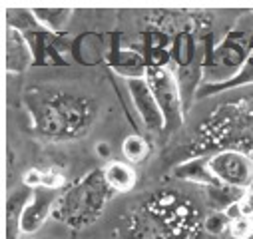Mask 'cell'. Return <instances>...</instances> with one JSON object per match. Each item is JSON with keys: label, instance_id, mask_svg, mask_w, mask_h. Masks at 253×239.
<instances>
[{"label": "cell", "instance_id": "9c48e42d", "mask_svg": "<svg viewBox=\"0 0 253 239\" xmlns=\"http://www.w3.org/2000/svg\"><path fill=\"white\" fill-rule=\"evenodd\" d=\"M32 190L34 188L24 184L8 196V201H6V239H20L22 217H24V209L30 201Z\"/></svg>", "mask_w": 253, "mask_h": 239}, {"label": "cell", "instance_id": "3957f363", "mask_svg": "<svg viewBox=\"0 0 253 239\" xmlns=\"http://www.w3.org/2000/svg\"><path fill=\"white\" fill-rule=\"evenodd\" d=\"M251 42H247L245 34H229L210 56L208 66L204 68L206 78L210 80V90H219L221 86L229 84L233 78L239 76V72L245 68V62L249 58Z\"/></svg>", "mask_w": 253, "mask_h": 239}, {"label": "cell", "instance_id": "6da1fadb", "mask_svg": "<svg viewBox=\"0 0 253 239\" xmlns=\"http://www.w3.org/2000/svg\"><path fill=\"white\" fill-rule=\"evenodd\" d=\"M26 106L34 130L50 140H74L84 136L98 116L94 100L64 90H30L26 92Z\"/></svg>", "mask_w": 253, "mask_h": 239}, {"label": "cell", "instance_id": "7a4b0ae2", "mask_svg": "<svg viewBox=\"0 0 253 239\" xmlns=\"http://www.w3.org/2000/svg\"><path fill=\"white\" fill-rule=\"evenodd\" d=\"M112 194L114 192L106 184L104 171L94 169L86 173L82 179H78L68 190H62V196L54 207L52 217L66 223L72 229H84L98 221Z\"/></svg>", "mask_w": 253, "mask_h": 239}, {"label": "cell", "instance_id": "8fae6325", "mask_svg": "<svg viewBox=\"0 0 253 239\" xmlns=\"http://www.w3.org/2000/svg\"><path fill=\"white\" fill-rule=\"evenodd\" d=\"M175 175L181 179H187V182H194L206 188H213L217 186V182L213 179L210 167H208V159H192V161H183L175 167Z\"/></svg>", "mask_w": 253, "mask_h": 239}, {"label": "cell", "instance_id": "277c9868", "mask_svg": "<svg viewBox=\"0 0 253 239\" xmlns=\"http://www.w3.org/2000/svg\"><path fill=\"white\" fill-rule=\"evenodd\" d=\"M144 78L148 80L154 98L162 110L166 132H177L183 126V116H185L183 92L177 78L166 66H146Z\"/></svg>", "mask_w": 253, "mask_h": 239}, {"label": "cell", "instance_id": "9a60e30c", "mask_svg": "<svg viewBox=\"0 0 253 239\" xmlns=\"http://www.w3.org/2000/svg\"><path fill=\"white\" fill-rule=\"evenodd\" d=\"M227 231L237 239H251L253 237V219L233 217V219H229V229Z\"/></svg>", "mask_w": 253, "mask_h": 239}, {"label": "cell", "instance_id": "ba28073f", "mask_svg": "<svg viewBox=\"0 0 253 239\" xmlns=\"http://www.w3.org/2000/svg\"><path fill=\"white\" fill-rule=\"evenodd\" d=\"M34 62V50L26 34L6 28V72L24 74Z\"/></svg>", "mask_w": 253, "mask_h": 239}, {"label": "cell", "instance_id": "30bf717a", "mask_svg": "<svg viewBox=\"0 0 253 239\" xmlns=\"http://www.w3.org/2000/svg\"><path fill=\"white\" fill-rule=\"evenodd\" d=\"M102 171L106 177V184L110 186L114 194L132 192L138 186V173L134 165L128 163L126 159H112L102 167Z\"/></svg>", "mask_w": 253, "mask_h": 239}, {"label": "cell", "instance_id": "5bb4252c", "mask_svg": "<svg viewBox=\"0 0 253 239\" xmlns=\"http://www.w3.org/2000/svg\"><path fill=\"white\" fill-rule=\"evenodd\" d=\"M6 24L8 28H14L22 34H34L42 32V26L38 24L32 8H12L6 10Z\"/></svg>", "mask_w": 253, "mask_h": 239}, {"label": "cell", "instance_id": "52a82bcc", "mask_svg": "<svg viewBox=\"0 0 253 239\" xmlns=\"http://www.w3.org/2000/svg\"><path fill=\"white\" fill-rule=\"evenodd\" d=\"M62 196L60 188H48V186H40L32 190L30 201L24 209V217H22V233H36L38 229L44 227V223L48 221V217L54 215V207L58 203Z\"/></svg>", "mask_w": 253, "mask_h": 239}, {"label": "cell", "instance_id": "e0dca14e", "mask_svg": "<svg viewBox=\"0 0 253 239\" xmlns=\"http://www.w3.org/2000/svg\"><path fill=\"white\" fill-rule=\"evenodd\" d=\"M251 239H253V237H251Z\"/></svg>", "mask_w": 253, "mask_h": 239}, {"label": "cell", "instance_id": "5b68a950", "mask_svg": "<svg viewBox=\"0 0 253 239\" xmlns=\"http://www.w3.org/2000/svg\"><path fill=\"white\" fill-rule=\"evenodd\" d=\"M208 167L217 186L233 190L253 188V159L239 150H223L208 158Z\"/></svg>", "mask_w": 253, "mask_h": 239}, {"label": "cell", "instance_id": "2e32d148", "mask_svg": "<svg viewBox=\"0 0 253 239\" xmlns=\"http://www.w3.org/2000/svg\"><path fill=\"white\" fill-rule=\"evenodd\" d=\"M219 239H237V237H233V235H231L229 231H225V233H223V235H221Z\"/></svg>", "mask_w": 253, "mask_h": 239}, {"label": "cell", "instance_id": "7c38bea8", "mask_svg": "<svg viewBox=\"0 0 253 239\" xmlns=\"http://www.w3.org/2000/svg\"><path fill=\"white\" fill-rule=\"evenodd\" d=\"M32 10L42 30L50 34H60L72 18V10L68 8H32Z\"/></svg>", "mask_w": 253, "mask_h": 239}, {"label": "cell", "instance_id": "8992f818", "mask_svg": "<svg viewBox=\"0 0 253 239\" xmlns=\"http://www.w3.org/2000/svg\"><path fill=\"white\" fill-rule=\"evenodd\" d=\"M126 86H128L130 98L134 102V108H136L140 120L144 122V126L150 132H166L162 110L154 98V92H152L148 80L144 76H130V78H126Z\"/></svg>", "mask_w": 253, "mask_h": 239}, {"label": "cell", "instance_id": "4fadbf2b", "mask_svg": "<svg viewBox=\"0 0 253 239\" xmlns=\"http://www.w3.org/2000/svg\"><path fill=\"white\" fill-rule=\"evenodd\" d=\"M152 154V144L140 136V134H130L122 142V156L128 163H144Z\"/></svg>", "mask_w": 253, "mask_h": 239}]
</instances>
